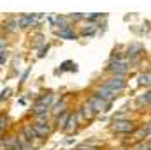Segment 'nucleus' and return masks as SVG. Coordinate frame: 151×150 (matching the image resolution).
<instances>
[{
	"label": "nucleus",
	"mask_w": 151,
	"mask_h": 150,
	"mask_svg": "<svg viewBox=\"0 0 151 150\" xmlns=\"http://www.w3.org/2000/svg\"><path fill=\"white\" fill-rule=\"evenodd\" d=\"M134 129H135V125L130 120H118L113 125V131H116V133H132Z\"/></svg>",
	"instance_id": "obj_1"
},
{
	"label": "nucleus",
	"mask_w": 151,
	"mask_h": 150,
	"mask_svg": "<svg viewBox=\"0 0 151 150\" xmlns=\"http://www.w3.org/2000/svg\"><path fill=\"white\" fill-rule=\"evenodd\" d=\"M106 88L107 90H111L113 94H116V92H121L123 88H125V81L121 79V78H113V79H109L107 83H106Z\"/></svg>",
	"instance_id": "obj_2"
},
{
	"label": "nucleus",
	"mask_w": 151,
	"mask_h": 150,
	"mask_svg": "<svg viewBox=\"0 0 151 150\" xmlns=\"http://www.w3.org/2000/svg\"><path fill=\"white\" fill-rule=\"evenodd\" d=\"M109 71L114 73V74H118V78H119V76H123L125 73H127V62H125V60L116 58V62H113V64L109 66Z\"/></svg>",
	"instance_id": "obj_3"
},
{
	"label": "nucleus",
	"mask_w": 151,
	"mask_h": 150,
	"mask_svg": "<svg viewBox=\"0 0 151 150\" xmlns=\"http://www.w3.org/2000/svg\"><path fill=\"white\" fill-rule=\"evenodd\" d=\"M88 106H90L93 111H106L107 106H109V103H106V101H102V99H99V97H91V101H90Z\"/></svg>",
	"instance_id": "obj_4"
},
{
	"label": "nucleus",
	"mask_w": 151,
	"mask_h": 150,
	"mask_svg": "<svg viewBox=\"0 0 151 150\" xmlns=\"http://www.w3.org/2000/svg\"><path fill=\"white\" fill-rule=\"evenodd\" d=\"M34 131H35V134H37V138H44V136H47L49 134V125L47 124H44V122H37V124H34V127H32Z\"/></svg>",
	"instance_id": "obj_5"
},
{
	"label": "nucleus",
	"mask_w": 151,
	"mask_h": 150,
	"mask_svg": "<svg viewBox=\"0 0 151 150\" xmlns=\"http://www.w3.org/2000/svg\"><path fill=\"white\" fill-rule=\"evenodd\" d=\"M95 97H99V99H102V101H106V103H107V101H111V99L114 97V94L104 87V88H100V90L97 92V95H95Z\"/></svg>",
	"instance_id": "obj_6"
},
{
	"label": "nucleus",
	"mask_w": 151,
	"mask_h": 150,
	"mask_svg": "<svg viewBox=\"0 0 151 150\" xmlns=\"http://www.w3.org/2000/svg\"><path fill=\"white\" fill-rule=\"evenodd\" d=\"M37 18H39V16H32V14H27V16H23V18H21L19 25H21V27H30V25H32V23H34V21H35Z\"/></svg>",
	"instance_id": "obj_7"
},
{
	"label": "nucleus",
	"mask_w": 151,
	"mask_h": 150,
	"mask_svg": "<svg viewBox=\"0 0 151 150\" xmlns=\"http://www.w3.org/2000/svg\"><path fill=\"white\" fill-rule=\"evenodd\" d=\"M23 138H25V140H28V141L32 143V140H35V138H37V134H35V131H34L30 125H27V127H25V136H23Z\"/></svg>",
	"instance_id": "obj_8"
},
{
	"label": "nucleus",
	"mask_w": 151,
	"mask_h": 150,
	"mask_svg": "<svg viewBox=\"0 0 151 150\" xmlns=\"http://www.w3.org/2000/svg\"><path fill=\"white\" fill-rule=\"evenodd\" d=\"M47 111H49V108L47 106H42V104H35V108H34V113L37 117H46Z\"/></svg>",
	"instance_id": "obj_9"
},
{
	"label": "nucleus",
	"mask_w": 151,
	"mask_h": 150,
	"mask_svg": "<svg viewBox=\"0 0 151 150\" xmlns=\"http://www.w3.org/2000/svg\"><path fill=\"white\" fill-rule=\"evenodd\" d=\"M63 127H65L67 133H72V129H76V117L74 115H69V118H67V125H63Z\"/></svg>",
	"instance_id": "obj_10"
},
{
	"label": "nucleus",
	"mask_w": 151,
	"mask_h": 150,
	"mask_svg": "<svg viewBox=\"0 0 151 150\" xmlns=\"http://www.w3.org/2000/svg\"><path fill=\"white\" fill-rule=\"evenodd\" d=\"M60 37H65V39H76V34L67 27V28H62L60 30Z\"/></svg>",
	"instance_id": "obj_11"
},
{
	"label": "nucleus",
	"mask_w": 151,
	"mask_h": 150,
	"mask_svg": "<svg viewBox=\"0 0 151 150\" xmlns=\"http://www.w3.org/2000/svg\"><path fill=\"white\" fill-rule=\"evenodd\" d=\"M18 143H19V149H21V150H34L32 143H30L28 140H25V138H21V140H19Z\"/></svg>",
	"instance_id": "obj_12"
},
{
	"label": "nucleus",
	"mask_w": 151,
	"mask_h": 150,
	"mask_svg": "<svg viewBox=\"0 0 151 150\" xmlns=\"http://www.w3.org/2000/svg\"><path fill=\"white\" fill-rule=\"evenodd\" d=\"M51 101H53V97H51V95H46V97H40V99H39V101H37V104H42V106H47V104H49Z\"/></svg>",
	"instance_id": "obj_13"
},
{
	"label": "nucleus",
	"mask_w": 151,
	"mask_h": 150,
	"mask_svg": "<svg viewBox=\"0 0 151 150\" xmlns=\"http://www.w3.org/2000/svg\"><path fill=\"white\" fill-rule=\"evenodd\" d=\"M76 67H77V66H76V64H72V62H63V64H62V69H63V71H65V69L76 71Z\"/></svg>",
	"instance_id": "obj_14"
},
{
	"label": "nucleus",
	"mask_w": 151,
	"mask_h": 150,
	"mask_svg": "<svg viewBox=\"0 0 151 150\" xmlns=\"http://www.w3.org/2000/svg\"><path fill=\"white\" fill-rule=\"evenodd\" d=\"M135 150H150V141H146V143H144V141H141V143L135 147Z\"/></svg>",
	"instance_id": "obj_15"
},
{
	"label": "nucleus",
	"mask_w": 151,
	"mask_h": 150,
	"mask_svg": "<svg viewBox=\"0 0 151 150\" xmlns=\"http://www.w3.org/2000/svg\"><path fill=\"white\" fill-rule=\"evenodd\" d=\"M139 81H141V85H150V74H142L141 78H139Z\"/></svg>",
	"instance_id": "obj_16"
},
{
	"label": "nucleus",
	"mask_w": 151,
	"mask_h": 150,
	"mask_svg": "<svg viewBox=\"0 0 151 150\" xmlns=\"http://www.w3.org/2000/svg\"><path fill=\"white\" fill-rule=\"evenodd\" d=\"M83 113H84V117H88V118L93 117V110H91L90 106H84V108H83Z\"/></svg>",
	"instance_id": "obj_17"
},
{
	"label": "nucleus",
	"mask_w": 151,
	"mask_h": 150,
	"mask_svg": "<svg viewBox=\"0 0 151 150\" xmlns=\"http://www.w3.org/2000/svg\"><path fill=\"white\" fill-rule=\"evenodd\" d=\"M67 118H69V115H67V113H63V115H62V118H58V124H62V125H65V122H67Z\"/></svg>",
	"instance_id": "obj_18"
},
{
	"label": "nucleus",
	"mask_w": 151,
	"mask_h": 150,
	"mask_svg": "<svg viewBox=\"0 0 151 150\" xmlns=\"http://www.w3.org/2000/svg\"><path fill=\"white\" fill-rule=\"evenodd\" d=\"M139 101H141V103H146V104H148V103H150V92H146V94H144V97H141Z\"/></svg>",
	"instance_id": "obj_19"
},
{
	"label": "nucleus",
	"mask_w": 151,
	"mask_h": 150,
	"mask_svg": "<svg viewBox=\"0 0 151 150\" xmlns=\"http://www.w3.org/2000/svg\"><path fill=\"white\" fill-rule=\"evenodd\" d=\"M5 122H7V120H5V117H0V131H2V129H5V125H7Z\"/></svg>",
	"instance_id": "obj_20"
},
{
	"label": "nucleus",
	"mask_w": 151,
	"mask_h": 150,
	"mask_svg": "<svg viewBox=\"0 0 151 150\" xmlns=\"http://www.w3.org/2000/svg\"><path fill=\"white\" fill-rule=\"evenodd\" d=\"M5 60H7V55L5 53H0V64H4Z\"/></svg>",
	"instance_id": "obj_21"
},
{
	"label": "nucleus",
	"mask_w": 151,
	"mask_h": 150,
	"mask_svg": "<svg viewBox=\"0 0 151 150\" xmlns=\"http://www.w3.org/2000/svg\"><path fill=\"white\" fill-rule=\"evenodd\" d=\"M2 46H4V41H0V48H2Z\"/></svg>",
	"instance_id": "obj_22"
}]
</instances>
